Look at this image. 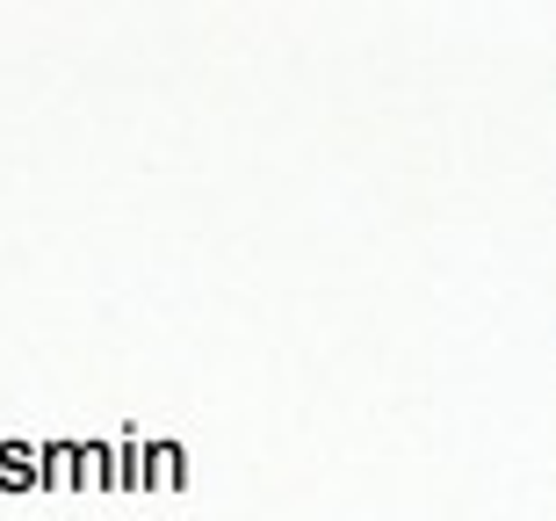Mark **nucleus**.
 <instances>
[]
</instances>
